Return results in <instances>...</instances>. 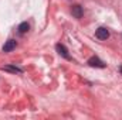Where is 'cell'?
I'll use <instances>...</instances> for the list:
<instances>
[{"mask_svg": "<svg viewBox=\"0 0 122 120\" xmlns=\"http://www.w3.org/2000/svg\"><path fill=\"white\" fill-rule=\"evenodd\" d=\"M95 37L98 38V40H108L109 38V31L107 30L105 27H99L98 30L95 31Z\"/></svg>", "mask_w": 122, "mask_h": 120, "instance_id": "obj_1", "label": "cell"}, {"mask_svg": "<svg viewBox=\"0 0 122 120\" xmlns=\"http://www.w3.org/2000/svg\"><path fill=\"white\" fill-rule=\"evenodd\" d=\"M56 50H57V52L60 54L61 57H64V58H67V60H70V55H68V51H67V48L62 45V44H57L56 45Z\"/></svg>", "mask_w": 122, "mask_h": 120, "instance_id": "obj_5", "label": "cell"}, {"mask_svg": "<svg viewBox=\"0 0 122 120\" xmlns=\"http://www.w3.org/2000/svg\"><path fill=\"white\" fill-rule=\"evenodd\" d=\"M121 72H122V66H121Z\"/></svg>", "mask_w": 122, "mask_h": 120, "instance_id": "obj_8", "label": "cell"}, {"mask_svg": "<svg viewBox=\"0 0 122 120\" xmlns=\"http://www.w3.org/2000/svg\"><path fill=\"white\" fill-rule=\"evenodd\" d=\"M29 28H30L29 23H27V21H24V23H21V24L19 26V32H20V34H26V32L29 31Z\"/></svg>", "mask_w": 122, "mask_h": 120, "instance_id": "obj_7", "label": "cell"}, {"mask_svg": "<svg viewBox=\"0 0 122 120\" xmlns=\"http://www.w3.org/2000/svg\"><path fill=\"white\" fill-rule=\"evenodd\" d=\"M88 65L92 66V68H105V64L99 60L98 57H91L88 60Z\"/></svg>", "mask_w": 122, "mask_h": 120, "instance_id": "obj_2", "label": "cell"}, {"mask_svg": "<svg viewBox=\"0 0 122 120\" xmlns=\"http://www.w3.org/2000/svg\"><path fill=\"white\" fill-rule=\"evenodd\" d=\"M1 69L3 71H7V72H11V74H21L23 72L20 68H17L14 65H6V66H1Z\"/></svg>", "mask_w": 122, "mask_h": 120, "instance_id": "obj_6", "label": "cell"}, {"mask_svg": "<svg viewBox=\"0 0 122 120\" xmlns=\"http://www.w3.org/2000/svg\"><path fill=\"white\" fill-rule=\"evenodd\" d=\"M71 14L75 17V18H81L82 17V7L80 4H75L71 7Z\"/></svg>", "mask_w": 122, "mask_h": 120, "instance_id": "obj_3", "label": "cell"}, {"mask_svg": "<svg viewBox=\"0 0 122 120\" xmlns=\"http://www.w3.org/2000/svg\"><path fill=\"white\" fill-rule=\"evenodd\" d=\"M14 48H16V41H14V40H9V41H6L4 45H3V52H10V51H13Z\"/></svg>", "mask_w": 122, "mask_h": 120, "instance_id": "obj_4", "label": "cell"}]
</instances>
